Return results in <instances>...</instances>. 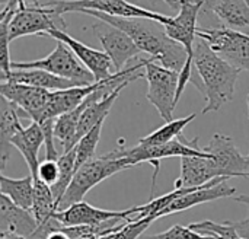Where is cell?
<instances>
[{
  "mask_svg": "<svg viewBox=\"0 0 249 239\" xmlns=\"http://www.w3.org/2000/svg\"><path fill=\"white\" fill-rule=\"evenodd\" d=\"M80 13H86L89 16L96 18L98 20L120 28L136 42L142 53L149 54L150 58L159 61L160 66L169 70L179 73L190 57L185 47L171 39L165 31V26L156 20L139 18H117L93 10H82Z\"/></svg>",
  "mask_w": 249,
  "mask_h": 239,
  "instance_id": "obj_1",
  "label": "cell"
},
{
  "mask_svg": "<svg viewBox=\"0 0 249 239\" xmlns=\"http://www.w3.org/2000/svg\"><path fill=\"white\" fill-rule=\"evenodd\" d=\"M193 63L204 86L206 105L203 114L219 111L226 102L233 99L235 86L242 70L216 54L201 38L194 44Z\"/></svg>",
  "mask_w": 249,
  "mask_h": 239,
  "instance_id": "obj_2",
  "label": "cell"
},
{
  "mask_svg": "<svg viewBox=\"0 0 249 239\" xmlns=\"http://www.w3.org/2000/svg\"><path fill=\"white\" fill-rule=\"evenodd\" d=\"M128 168H133V165L121 155L118 147L104 156L92 158L74 174L69 190L58 204L57 212L66 210L70 206L83 202V197L99 183Z\"/></svg>",
  "mask_w": 249,
  "mask_h": 239,
  "instance_id": "obj_3",
  "label": "cell"
},
{
  "mask_svg": "<svg viewBox=\"0 0 249 239\" xmlns=\"http://www.w3.org/2000/svg\"><path fill=\"white\" fill-rule=\"evenodd\" d=\"M53 7L57 15H64L70 12L93 10L117 18H139V19H152L162 25H166L171 20V16L149 10L140 4H134L128 0H53L45 3Z\"/></svg>",
  "mask_w": 249,
  "mask_h": 239,
  "instance_id": "obj_4",
  "label": "cell"
},
{
  "mask_svg": "<svg viewBox=\"0 0 249 239\" xmlns=\"http://www.w3.org/2000/svg\"><path fill=\"white\" fill-rule=\"evenodd\" d=\"M198 142H200V137H194L193 140H188L181 134L178 139H175L166 145H159V146L137 145L136 147H125L124 145H120L118 149H120L121 155L124 158H127L133 166L143 164V162H150L155 166V174L152 177V188H155L156 177L159 174L160 159L174 158V156H179V158H185V156L207 158L209 156V153H206L204 149L198 147Z\"/></svg>",
  "mask_w": 249,
  "mask_h": 239,
  "instance_id": "obj_5",
  "label": "cell"
},
{
  "mask_svg": "<svg viewBox=\"0 0 249 239\" xmlns=\"http://www.w3.org/2000/svg\"><path fill=\"white\" fill-rule=\"evenodd\" d=\"M12 69H41L55 76L73 80L80 86H88L96 82L95 76L82 64L74 53L60 41L47 57L34 61H12Z\"/></svg>",
  "mask_w": 249,
  "mask_h": 239,
  "instance_id": "obj_6",
  "label": "cell"
},
{
  "mask_svg": "<svg viewBox=\"0 0 249 239\" xmlns=\"http://www.w3.org/2000/svg\"><path fill=\"white\" fill-rule=\"evenodd\" d=\"M10 42L26 35H48L53 29L64 31L67 28L61 15H57L53 7L47 4H25L12 16L7 23Z\"/></svg>",
  "mask_w": 249,
  "mask_h": 239,
  "instance_id": "obj_7",
  "label": "cell"
},
{
  "mask_svg": "<svg viewBox=\"0 0 249 239\" xmlns=\"http://www.w3.org/2000/svg\"><path fill=\"white\" fill-rule=\"evenodd\" d=\"M144 77L147 80V101L158 110L166 123L172 121V114L177 107L175 96L179 73L158 64L153 58H147Z\"/></svg>",
  "mask_w": 249,
  "mask_h": 239,
  "instance_id": "obj_8",
  "label": "cell"
},
{
  "mask_svg": "<svg viewBox=\"0 0 249 239\" xmlns=\"http://www.w3.org/2000/svg\"><path fill=\"white\" fill-rule=\"evenodd\" d=\"M197 37L204 39L222 58L239 70L249 72V35L231 28H200Z\"/></svg>",
  "mask_w": 249,
  "mask_h": 239,
  "instance_id": "obj_9",
  "label": "cell"
},
{
  "mask_svg": "<svg viewBox=\"0 0 249 239\" xmlns=\"http://www.w3.org/2000/svg\"><path fill=\"white\" fill-rule=\"evenodd\" d=\"M92 29L95 31L104 51L111 58L115 72L124 70L127 63L142 54V50L136 45V42L120 28L99 20L98 23L92 25Z\"/></svg>",
  "mask_w": 249,
  "mask_h": 239,
  "instance_id": "obj_10",
  "label": "cell"
},
{
  "mask_svg": "<svg viewBox=\"0 0 249 239\" xmlns=\"http://www.w3.org/2000/svg\"><path fill=\"white\" fill-rule=\"evenodd\" d=\"M131 215H137V207H131L123 212H114L98 209L86 202H80L66 210L57 212L53 219H55L61 226H96L115 219L130 222Z\"/></svg>",
  "mask_w": 249,
  "mask_h": 239,
  "instance_id": "obj_11",
  "label": "cell"
},
{
  "mask_svg": "<svg viewBox=\"0 0 249 239\" xmlns=\"http://www.w3.org/2000/svg\"><path fill=\"white\" fill-rule=\"evenodd\" d=\"M204 152L212 155L226 178H249L248 158L242 156L233 139L229 136L216 133L204 147Z\"/></svg>",
  "mask_w": 249,
  "mask_h": 239,
  "instance_id": "obj_12",
  "label": "cell"
},
{
  "mask_svg": "<svg viewBox=\"0 0 249 239\" xmlns=\"http://www.w3.org/2000/svg\"><path fill=\"white\" fill-rule=\"evenodd\" d=\"M0 93L19 110H22L26 118L36 123H41L44 110L51 95L50 91L12 82H1Z\"/></svg>",
  "mask_w": 249,
  "mask_h": 239,
  "instance_id": "obj_13",
  "label": "cell"
},
{
  "mask_svg": "<svg viewBox=\"0 0 249 239\" xmlns=\"http://www.w3.org/2000/svg\"><path fill=\"white\" fill-rule=\"evenodd\" d=\"M48 35L55 38L57 41L66 44L74 53V55L82 61V64L95 76L96 82H102L114 74V73H111L112 61L105 51L95 50V48L77 41L76 38H73L71 35H69L66 31H61V29H53L48 32Z\"/></svg>",
  "mask_w": 249,
  "mask_h": 239,
  "instance_id": "obj_14",
  "label": "cell"
},
{
  "mask_svg": "<svg viewBox=\"0 0 249 239\" xmlns=\"http://www.w3.org/2000/svg\"><path fill=\"white\" fill-rule=\"evenodd\" d=\"M226 181H228L226 178H216V180L210 181L206 185L193 188L190 193H187L182 197L177 199L166 209H163L156 216V219L188 210V209H191V207H194L197 204H203V203H207V202H214V200H220V199H226V197L233 196L236 193V188L231 187Z\"/></svg>",
  "mask_w": 249,
  "mask_h": 239,
  "instance_id": "obj_15",
  "label": "cell"
},
{
  "mask_svg": "<svg viewBox=\"0 0 249 239\" xmlns=\"http://www.w3.org/2000/svg\"><path fill=\"white\" fill-rule=\"evenodd\" d=\"M216 178H226L216 164V161L209 155L207 158L201 156H185L181 158V175L175 181V190L181 188H197L209 184ZM229 180V178H226Z\"/></svg>",
  "mask_w": 249,
  "mask_h": 239,
  "instance_id": "obj_16",
  "label": "cell"
},
{
  "mask_svg": "<svg viewBox=\"0 0 249 239\" xmlns=\"http://www.w3.org/2000/svg\"><path fill=\"white\" fill-rule=\"evenodd\" d=\"M38 228L39 223L31 210L16 206L6 196L0 197V235H19L31 238Z\"/></svg>",
  "mask_w": 249,
  "mask_h": 239,
  "instance_id": "obj_17",
  "label": "cell"
},
{
  "mask_svg": "<svg viewBox=\"0 0 249 239\" xmlns=\"http://www.w3.org/2000/svg\"><path fill=\"white\" fill-rule=\"evenodd\" d=\"M203 6H184L177 16H171V20L163 25L168 37L185 47L190 57H194V44L197 38V18Z\"/></svg>",
  "mask_w": 249,
  "mask_h": 239,
  "instance_id": "obj_18",
  "label": "cell"
},
{
  "mask_svg": "<svg viewBox=\"0 0 249 239\" xmlns=\"http://www.w3.org/2000/svg\"><path fill=\"white\" fill-rule=\"evenodd\" d=\"M98 86H99V82H95L88 86H76V88L66 89V91L51 92L47 107L44 110L41 123L44 120L58 118L63 114H67V112L76 110L77 107H80L85 102V99L89 95H92L98 89Z\"/></svg>",
  "mask_w": 249,
  "mask_h": 239,
  "instance_id": "obj_19",
  "label": "cell"
},
{
  "mask_svg": "<svg viewBox=\"0 0 249 239\" xmlns=\"http://www.w3.org/2000/svg\"><path fill=\"white\" fill-rule=\"evenodd\" d=\"M1 82H12V83H22L28 86L41 88L50 92L55 91H66L76 86H80L79 83L55 76L53 73H48L41 69H12V72L1 79Z\"/></svg>",
  "mask_w": 249,
  "mask_h": 239,
  "instance_id": "obj_20",
  "label": "cell"
},
{
  "mask_svg": "<svg viewBox=\"0 0 249 239\" xmlns=\"http://www.w3.org/2000/svg\"><path fill=\"white\" fill-rule=\"evenodd\" d=\"M26 118L23 111L19 110L15 104L7 101L4 96L0 98V169H4L10 152H12V139L23 127L20 120Z\"/></svg>",
  "mask_w": 249,
  "mask_h": 239,
  "instance_id": "obj_21",
  "label": "cell"
},
{
  "mask_svg": "<svg viewBox=\"0 0 249 239\" xmlns=\"http://www.w3.org/2000/svg\"><path fill=\"white\" fill-rule=\"evenodd\" d=\"M44 143H45L44 131L36 121H32L25 129L22 127L16 133V136L12 139V146L16 147L22 153L29 168V174L32 175L34 180H38V168H39L38 152Z\"/></svg>",
  "mask_w": 249,
  "mask_h": 239,
  "instance_id": "obj_22",
  "label": "cell"
},
{
  "mask_svg": "<svg viewBox=\"0 0 249 239\" xmlns=\"http://www.w3.org/2000/svg\"><path fill=\"white\" fill-rule=\"evenodd\" d=\"M206 7L212 9L228 26L249 29V4L247 0H209Z\"/></svg>",
  "mask_w": 249,
  "mask_h": 239,
  "instance_id": "obj_23",
  "label": "cell"
},
{
  "mask_svg": "<svg viewBox=\"0 0 249 239\" xmlns=\"http://www.w3.org/2000/svg\"><path fill=\"white\" fill-rule=\"evenodd\" d=\"M0 193L12 200L16 206L32 210L34 206V178L32 175H26L23 178H7L6 175H0Z\"/></svg>",
  "mask_w": 249,
  "mask_h": 239,
  "instance_id": "obj_24",
  "label": "cell"
},
{
  "mask_svg": "<svg viewBox=\"0 0 249 239\" xmlns=\"http://www.w3.org/2000/svg\"><path fill=\"white\" fill-rule=\"evenodd\" d=\"M86 108V102H83L80 107L76 110L60 115L55 118L54 124V136L55 139L61 143L63 146V153H67L74 149L77 145V129H79V121Z\"/></svg>",
  "mask_w": 249,
  "mask_h": 239,
  "instance_id": "obj_25",
  "label": "cell"
},
{
  "mask_svg": "<svg viewBox=\"0 0 249 239\" xmlns=\"http://www.w3.org/2000/svg\"><path fill=\"white\" fill-rule=\"evenodd\" d=\"M31 212L34 213L39 226H45L57 213L51 187L41 180H34V206Z\"/></svg>",
  "mask_w": 249,
  "mask_h": 239,
  "instance_id": "obj_26",
  "label": "cell"
},
{
  "mask_svg": "<svg viewBox=\"0 0 249 239\" xmlns=\"http://www.w3.org/2000/svg\"><path fill=\"white\" fill-rule=\"evenodd\" d=\"M197 117L196 112L190 114L188 117L184 118H178V120H172L166 124H163L160 129L155 130L153 133H150L146 137H142L139 140V145L143 146H159V145H166L175 139H178L182 134V130Z\"/></svg>",
  "mask_w": 249,
  "mask_h": 239,
  "instance_id": "obj_27",
  "label": "cell"
},
{
  "mask_svg": "<svg viewBox=\"0 0 249 239\" xmlns=\"http://www.w3.org/2000/svg\"><path fill=\"white\" fill-rule=\"evenodd\" d=\"M58 168H60V177L57 180V183L51 187L53 191V197L55 202V207L58 209L60 202L63 200L66 191L69 190L73 177L76 174V150H70L67 153H63L58 158Z\"/></svg>",
  "mask_w": 249,
  "mask_h": 239,
  "instance_id": "obj_28",
  "label": "cell"
},
{
  "mask_svg": "<svg viewBox=\"0 0 249 239\" xmlns=\"http://www.w3.org/2000/svg\"><path fill=\"white\" fill-rule=\"evenodd\" d=\"M102 126H104V123H99L98 126H95L74 146V150H76V172L86 162H89L92 158H95V152H96V147H98V143H99V139H101Z\"/></svg>",
  "mask_w": 249,
  "mask_h": 239,
  "instance_id": "obj_29",
  "label": "cell"
},
{
  "mask_svg": "<svg viewBox=\"0 0 249 239\" xmlns=\"http://www.w3.org/2000/svg\"><path fill=\"white\" fill-rule=\"evenodd\" d=\"M153 222L155 221L152 218H146L137 222H127L117 232L101 237L99 239H139Z\"/></svg>",
  "mask_w": 249,
  "mask_h": 239,
  "instance_id": "obj_30",
  "label": "cell"
},
{
  "mask_svg": "<svg viewBox=\"0 0 249 239\" xmlns=\"http://www.w3.org/2000/svg\"><path fill=\"white\" fill-rule=\"evenodd\" d=\"M139 239H213L212 237H206L201 235L196 231H193L190 226H181V225H175L171 229L156 234V235H149V237H140Z\"/></svg>",
  "mask_w": 249,
  "mask_h": 239,
  "instance_id": "obj_31",
  "label": "cell"
},
{
  "mask_svg": "<svg viewBox=\"0 0 249 239\" xmlns=\"http://www.w3.org/2000/svg\"><path fill=\"white\" fill-rule=\"evenodd\" d=\"M54 124H55V118H51V120H44L42 123H39L42 131H44V139H45V159H50V161H58V152L55 149V145H54Z\"/></svg>",
  "mask_w": 249,
  "mask_h": 239,
  "instance_id": "obj_32",
  "label": "cell"
},
{
  "mask_svg": "<svg viewBox=\"0 0 249 239\" xmlns=\"http://www.w3.org/2000/svg\"><path fill=\"white\" fill-rule=\"evenodd\" d=\"M58 177H60V168H58V162L57 161L45 159L44 162L39 164V168H38V180H41L47 185L53 187L57 183Z\"/></svg>",
  "mask_w": 249,
  "mask_h": 239,
  "instance_id": "obj_33",
  "label": "cell"
},
{
  "mask_svg": "<svg viewBox=\"0 0 249 239\" xmlns=\"http://www.w3.org/2000/svg\"><path fill=\"white\" fill-rule=\"evenodd\" d=\"M239 238L241 239H249V218L245 221H239V222H232Z\"/></svg>",
  "mask_w": 249,
  "mask_h": 239,
  "instance_id": "obj_34",
  "label": "cell"
},
{
  "mask_svg": "<svg viewBox=\"0 0 249 239\" xmlns=\"http://www.w3.org/2000/svg\"><path fill=\"white\" fill-rule=\"evenodd\" d=\"M45 239H70L63 231H60V229H55V231H53V232H50L48 235H47V238Z\"/></svg>",
  "mask_w": 249,
  "mask_h": 239,
  "instance_id": "obj_35",
  "label": "cell"
},
{
  "mask_svg": "<svg viewBox=\"0 0 249 239\" xmlns=\"http://www.w3.org/2000/svg\"><path fill=\"white\" fill-rule=\"evenodd\" d=\"M236 202L249 207V196H239V197H236Z\"/></svg>",
  "mask_w": 249,
  "mask_h": 239,
  "instance_id": "obj_36",
  "label": "cell"
},
{
  "mask_svg": "<svg viewBox=\"0 0 249 239\" xmlns=\"http://www.w3.org/2000/svg\"><path fill=\"white\" fill-rule=\"evenodd\" d=\"M0 239H32L28 237H19V235H0Z\"/></svg>",
  "mask_w": 249,
  "mask_h": 239,
  "instance_id": "obj_37",
  "label": "cell"
},
{
  "mask_svg": "<svg viewBox=\"0 0 249 239\" xmlns=\"http://www.w3.org/2000/svg\"><path fill=\"white\" fill-rule=\"evenodd\" d=\"M137 1L144 3V7H146V9H149L150 4H155V3H156V0H137ZM149 10H150V9H149Z\"/></svg>",
  "mask_w": 249,
  "mask_h": 239,
  "instance_id": "obj_38",
  "label": "cell"
},
{
  "mask_svg": "<svg viewBox=\"0 0 249 239\" xmlns=\"http://www.w3.org/2000/svg\"><path fill=\"white\" fill-rule=\"evenodd\" d=\"M76 239H99V237H96V235H83V237H79Z\"/></svg>",
  "mask_w": 249,
  "mask_h": 239,
  "instance_id": "obj_39",
  "label": "cell"
},
{
  "mask_svg": "<svg viewBox=\"0 0 249 239\" xmlns=\"http://www.w3.org/2000/svg\"><path fill=\"white\" fill-rule=\"evenodd\" d=\"M29 1H31V0H19V4H20V7H22V6H25V4H28Z\"/></svg>",
  "mask_w": 249,
  "mask_h": 239,
  "instance_id": "obj_40",
  "label": "cell"
},
{
  "mask_svg": "<svg viewBox=\"0 0 249 239\" xmlns=\"http://www.w3.org/2000/svg\"><path fill=\"white\" fill-rule=\"evenodd\" d=\"M247 102H248V115H249V95H248V99H247ZM248 158V162H249V155L247 156Z\"/></svg>",
  "mask_w": 249,
  "mask_h": 239,
  "instance_id": "obj_41",
  "label": "cell"
},
{
  "mask_svg": "<svg viewBox=\"0 0 249 239\" xmlns=\"http://www.w3.org/2000/svg\"><path fill=\"white\" fill-rule=\"evenodd\" d=\"M247 3H248V4H249V0H247Z\"/></svg>",
  "mask_w": 249,
  "mask_h": 239,
  "instance_id": "obj_42",
  "label": "cell"
}]
</instances>
